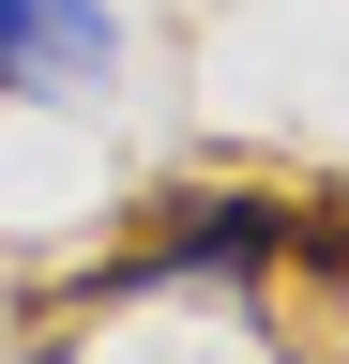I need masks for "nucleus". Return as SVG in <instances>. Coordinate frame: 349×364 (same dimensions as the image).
<instances>
[{
  "mask_svg": "<svg viewBox=\"0 0 349 364\" xmlns=\"http://www.w3.org/2000/svg\"><path fill=\"white\" fill-rule=\"evenodd\" d=\"M289 243L274 198H243V182H213V198H152V228L107 258V289H183V273H258Z\"/></svg>",
  "mask_w": 349,
  "mask_h": 364,
  "instance_id": "nucleus-1",
  "label": "nucleus"
},
{
  "mask_svg": "<svg viewBox=\"0 0 349 364\" xmlns=\"http://www.w3.org/2000/svg\"><path fill=\"white\" fill-rule=\"evenodd\" d=\"M16 364H76V349H16Z\"/></svg>",
  "mask_w": 349,
  "mask_h": 364,
  "instance_id": "nucleus-3",
  "label": "nucleus"
},
{
  "mask_svg": "<svg viewBox=\"0 0 349 364\" xmlns=\"http://www.w3.org/2000/svg\"><path fill=\"white\" fill-rule=\"evenodd\" d=\"M122 76V16L107 0H0V91L31 107H76V91Z\"/></svg>",
  "mask_w": 349,
  "mask_h": 364,
  "instance_id": "nucleus-2",
  "label": "nucleus"
}]
</instances>
